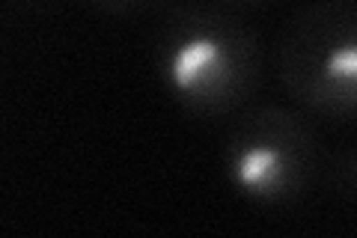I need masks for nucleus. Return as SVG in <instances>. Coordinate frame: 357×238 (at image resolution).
<instances>
[{
	"label": "nucleus",
	"instance_id": "nucleus-1",
	"mask_svg": "<svg viewBox=\"0 0 357 238\" xmlns=\"http://www.w3.org/2000/svg\"><path fill=\"white\" fill-rule=\"evenodd\" d=\"M158 72L178 105L199 117H220L253 96L262 72L259 45L238 21L191 9L164 27Z\"/></svg>",
	"mask_w": 357,
	"mask_h": 238
},
{
	"label": "nucleus",
	"instance_id": "nucleus-3",
	"mask_svg": "<svg viewBox=\"0 0 357 238\" xmlns=\"http://www.w3.org/2000/svg\"><path fill=\"white\" fill-rule=\"evenodd\" d=\"M319 167L310 126L280 107H259L238 119L227 140L223 170L244 200L289 206L304 197Z\"/></svg>",
	"mask_w": 357,
	"mask_h": 238
},
{
	"label": "nucleus",
	"instance_id": "nucleus-4",
	"mask_svg": "<svg viewBox=\"0 0 357 238\" xmlns=\"http://www.w3.org/2000/svg\"><path fill=\"white\" fill-rule=\"evenodd\" d=\"M98 6H110V9H128V6H146L155 3V0H93Z\"/></svg>",
	"mask_w": 357,
	"mask_h": 238
},
{
	"label": "nucleus",
	"instance_id": "nucleus-2",
	"mask_svg": "<svg viewBox=\"0 0 357 238\" xmlns=\"http://www.w3.org/2000/svg\"><path fill=\"white\" fill-rule=\"evenodd\" d=\"M283 84L325 119L349 122L357 93V15L351 0H321L283 39Z\"/></svg>",
	"mask_w": 357,
	"mask_h": 238
},
{
	"label": "nucleus",
	"instance_id": "nucleus-5",
	"mask_svg": "<svg viewBox=\"0 0 357 238\" xmlns=\"http://www.w3.org/2000/svg\"><path fill=\"white\" fill-rule=\"evenodd\" d=\"M244 3H256V0H244Z\"/></svg>",
	"mask_w": 357,
	"mask_h": 238
}]
</instances>
